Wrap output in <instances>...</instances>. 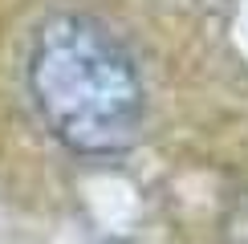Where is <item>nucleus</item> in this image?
Segmentation results:
<instances>
[{"label":"nucleus","mask_w":248,"mask_h":244,"mask_svg":"<svg viewBox=\"0 0 248 244\" xmlns=\"http://www.w3.org/2000/svg\"><path fill=\"white\" fill-rule=\"evenodd\" d=\"M29 94L49 135L74 155H122L147 118L139 61L106 20L57 8L33 29Z\"/></svg>","instance_id":"nucleus-1"}]
</instances>
